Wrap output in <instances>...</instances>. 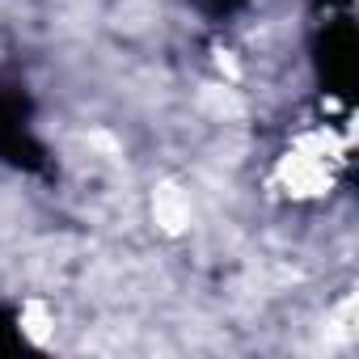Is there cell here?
<instances>
[{
    "instance_id": "cell-1",
    "label": "cell",
    "mask_w": 359,
    "mask_h": 359,
    "mask_svg": "<svg viewBox=\"0 0 359 359\" xmlns=\"http://www.w3.org/2000/svg\"><path fill=\"white\" fill-rule=\"evenodd\" d=\"M338 161H342V144L330 131H304L279 161V187L292 199H313L334 182Z\"/></svg>"
}]
</instances>
